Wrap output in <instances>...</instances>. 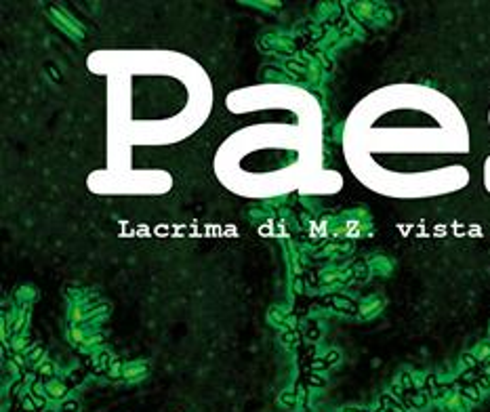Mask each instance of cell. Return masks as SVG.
Here are the masks:
<instances>
[{
	"instance_id": "1",
	"label": "cell",
	"mask_w": 490,
	"mask_h": 412,
	"mask_svg": "<svg viewBox=\"0 0 490 412\" xmlns=\"http://www.w3.org/2000/svg\"><path fill=\"white\" fill-rule=\"evenodd\" d=\"M471 133L461 107L440 89L396 82L364 95L343 129L352 175L372 194L429 200L467 188Z\"/></svg>"
},
{
	"instance_id": "2",
	"label": "cell",
	"mask_w": 490,
	"mask_h": 412,
	"mask_svg": "<svg viewBox=\"0 0 490 412\" xmlns=\"http://www.w3.org/2000/svg\"><path fill=\"white\" fill-rule=\"evenodd\" d=\"M482 183H484V190L490 194V156L484 160V166H482Z\"/></svg>"
},
{
	"instance_id": "3",
	"label": "cell",
	"mask_w": 490,
	"mask_h": 412,
	"mask_svg": "<svg viewBox=\"0 0 490 412\" xmlns=\"http://www.w3.org/2000/svg\"><path fill=\"white\" fill-rule=\"evenodd\" d=\"M488 126H490V109H488Z\"/></svg>"
}]
</instances>
